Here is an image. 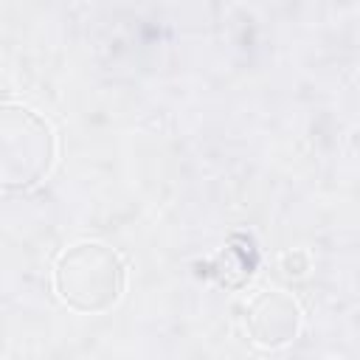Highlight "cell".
<instances>
[{
	"instance_id": "7a4b0ae2",
	"label": "cell",
	"mask_w": 360,
	"mask_h": 360,
	"mask_svg": "<svg viewBox=\"0 0 360 360\" xmlns=\"http://www.w3.org/2000/svg\"><path fill=\"white\" fill-rule=\"evenodd\" d=\"M0 158H3V186L28 188L53 163V132L28 107H3L0 124Z\"/></svg>"
},
{
	"instance_id": "3957f363",
	"label": "cell",
	"mask_w": 360,
	"mask_h": 360,
	"mask_svg": "<svg viewBox=\"0 0 360 360\" xmlns=\"http://www.w3.org/2000/svg\"><path fill=\"white\" fill-rule=\"evenodd\" d=\"M298 323H301V315L295 301L278 290L259 292L248 307V329L253 340H259L262 346L287 343L290 338H295Z\"/></svg>"
},
{
	"instance_id": "6da1fadb",
	"label": "cell",
	"mask_w": 360,
	"mask_h": 360,
	"mask_svg": "<svg viewBox=\"0 0 360 360\" xmlns=\"http://www.w3.org/2000/svg\"><path fill=\"white\" fill-rule=\"evenodd\" d=\"M53 284L68 307L79 312H101L121 298L124 262L101 242H82L59 256Z\"/></svg>"
}]
</instances>
